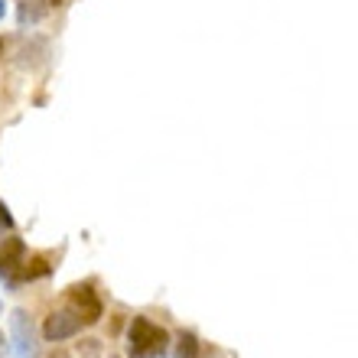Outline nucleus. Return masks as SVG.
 <instances>
[{
	"instance_id": "nucleus-11",
	"label": "nucleus",
	"mask_w": 358,
	"mask_h": 358,
	"mask_svg": "<svg viewBox=\"0 0 358 358\" xmlns=\"http://www.w3.org/2000/svg\"><path fill=\"white\" fill-rule=\"evenodd\" d=\"M3 52H7V39L0 36V56H3Z\"/></svg>"
},
{
	"instance_id": "nucleus-10",
	"label": "nucleus",
	"mask_w": 358,
	"mask_h": 358,
	"mask_svg": "<svg viewBox=\"0 0 358 358\" xmlns=\"http://www.w3.org/2000/svg\"><path fill=\"white\" fill-rule=\"evenodd\" d=\"M49 358H72V355H69V352H52Z\"/></svg>"
},
{
	"instance_id": "nucleus-3",
	"label": "nucleus",
	"mask_w": 358,
	"mask_h": 358,
	"mask_svg": "<svg viewBox=\"0 0 358 358\" xmlns=\"http://www.w3.org/2000/svg\"><path fill=\"white\" fill-rule=\"evenodd\" d=\"M82 322H85V320H82L76 310L49 313L46 326H43V336H46L49 342H66V339H72V336H78V332H82Z\"/></svg>"
},
{
	"instance_id": "nucleus-5",
	"label": "nucleus",
	"mask_w": 358,
	"mask_h": 358,
	"mask_svg": "<svg viewBox=\"0 0 358 358\" xmlns=\"http://www.w3.org/2000/svg\"><path fill=\"white\" fill-rule=\"evenodd\" d=\"M69 300H72L76 313L85 322H98V320H101V300H98V293L92 290V283H76V287L69 290Z\"/></svg>"
},
{
	"instance_id": "nucleus-6",
	"label": "nucleus",
	"mask_w": 358,
	"mask_h": 358,
	"mask_svg": "<svg viewBox=\"0 0 358 358\" xmlns=\"http://www.w3.org/2000/svg\"><path fill=\"white\" fill-rule=\"evenodd\" d=\"M56 7H62V0H23L20 3V27H33Z\"/></svg>"
},
{
	"instance_id": "nucleus-4",
	"label": "nucleus",
	"mask_w": 358,
	"mask_h": 358,
	"mask_svg": "<svg viewBox=\"0 0 358 358\" xmlns=\"http://www.w3.org/2000/svg\"><path fill=\"white\" fill-rule=\"evenodd\" d=\"M23 255H27V248L20 238H0V277L10 287H17V271L23 264Z\"/></svg>"
},
{
	"instance_id": "nucleus-7",
	"label": "nucleus",
	"mask_w": 358,
	"mask_h": 358,
	"mask_svg": "<svg viewBox=\"0 0 358 358\" xmlns=\"http://www.w3.org/2000/svg\"><path fill=\"white\" fill-rule=\"evenodd\" d=\"M199 355V339L192 332H182L179 336V358H196Z\"/></svg>"
},
{
	"instance_id": "nucleus-8",
	"label": "nucleus",
	"mask_w": 358,
	"mask_h": 358,
	"mask_svg": "<svg viewBox=\"0 0 358 358\" xmlns=\"http://www.w3.org/2000/svg\"><path fill=\"white\" fill-rule=\"evenodd\" d=\"M0 228H13V215H10V208H7V202H0Z\"/></svg>"
},
{
	"instance_id": "nucleus-12",
	"label": "nucleus",
	"mask_w": 358,
	"mask_h": 358,
	"mask_svg": "<svg viewBox=\"0 0 358 358\" xmlns=\"http://www.w3.org/2000/svg\"><path fill=\"white\" fill-rule=\"evenodd\" d=\"M0 358H3V332H0Z\"/></svg>"
},
{
	"instance_id": "nucleus-1",
	"label": "nucleus",
	"mask_w": 358,
	"mask_h": 358,
	"mask_svg": "<svg viewBox=\"0 0 358 358\" xmlns=\"http://www.w3.org/2000/svg\"><path fill=\"white\" fill-rule=\"evenodd\" d=\"M170 345V336L163 326H157L147 316H134L131 320V332H127V349L131 358H160Z\"/></svg>"
},
{
	"instance_id": "nucleus-13",
	"label": "nucleus",
	"mask_w": 358,
	"mask_h": 358,
	"mask_svg": "<svg viewBox=\"0 0 358 358\" xmlns=\"http://www.w3.org/2000/svg\"><path fill=\"white\" fill-rule=\"evenodd\" d=\"M0 238H3V228H0Z\"/></svg>"
},
{
	"instance_id": "nucleus-9",
	"label": "nucleus",
	"mask_w": 358,
	"mask_h": 358,
	"mask_svg": "<svg viewBox=\"0 0 358 358\" xmlns=\"http://www.w3.org/2000/svg\"><path fill=\"white\" fill-rule=\"evenodd\" d=\"M7 17V0H0V20Z\"/></svg>"
},
{
	"instance_id": "nucleus-2",
	"label": "nucleus",
	"mask_w": 358,
	"mask_h": 358,
	"mask_svg": "<svg viewBox=\"0 0 358 358\" xmlns=\"http://www.w3.org/2000/svg\"><path fill=\"white\" fill-rule=\"evenodd\" d=\"M10 339H13V355L17 358H36V329L27 310L10 313Z\"/></svg>"
}]
</instances>
